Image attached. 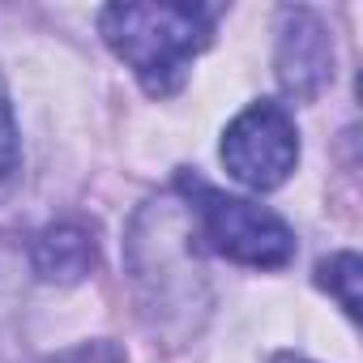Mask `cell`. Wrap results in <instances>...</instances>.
Wrapping results in <instances>:
<instances>
[{
  "instance_id": "9",
  "label": "cell",
  "mask_w": 363,
  "mask_h": 363,
  "mask_svg": "<svg viewBox=\"0 0 363 363\" xmlns=\"http://www.w3.org/2000/svg\"><path fill=\"white\" fill-rule=\"evenodd\" d=\"M274 363H308V359H299V354H278Z\"/></svg>"
},
{
  "instance_id": "7",
  "label": "cell",
  "mask_w": 363,
  "mask_h": 363,
  "mask_svg": "<svg viewBox=\"0 0 363 363\" xmlns=\"http://www.w3.org/2000/svg\"><path fill=\"white\" fill-rule=\"evenodd\" d=\"M22 179V141H18V120L9 103V86L0 77V206H5Z\"/></svg>"
},
{
  "instance_id": "3",
  "label": "cell",
  "mask_w": 363,
  "mask_h": 363,
  "mask_svg": "<svg viewBox=\"0 0 363 363\" xmlns=\"http://www.w3.org/2000/svg\"><path fill=\"white\" fill-rule=\"evenodd\" d=\"M299 162V133L282 103H248L223 133V167L252 193L282 189Z\"/></svg>"
},
{
  "instance_id": "1",
  "label": "cell",
  "mask_w": 363,
  "mask_h": 363,
  "mask_svg": "<svg viewBox=\"0 0 363 363\" xmlns=\"http://www.w3.org/2000/svg\"><path fill=\"white\" fill-rule=\"evenodd\" d=\"M214 22L218 9L206 5H107L99 13V35L150 99H171L184 90L193 60L210 48Z\"/></svg>"
},
{
  "instance_id": "4",
  "label": "cell",
  "mask_w": 363,
  "mask_h": 363,
  "mask_svg": "<svg viewBox=\"0 0 363 363\" xmlns=\"http://www.w3.org/2000/svg\"><path fill=\"white\" fill-rule=\"evenodd\" d=\"M274 73L291 103H312L333 82V39L312 9H282Z\"/></svg>"
},
{
  "instance_id": "2",
  "label": "cell",
  "mask_w": 363,
  "mask_h": 363,
  "mask_svg": "<svg viewBox=\"0 0 363 363\" xmlns=\"http://www.w3.org/2000/svg\"><path fill=\"white\" fill-rule=\"evenodd\" d=\"M175 189L184 197L193 240H201L210 252L257 269H282L295 257V231L274 210L248 197H231L189 171L175 175Z\"/></svg>"
},
{
  "instance_id": "6",
  "label": "cell",
  "mask_w": 363,
  "mask_h": 363,
  "mask_svg": "<svg viewBox=\"0 0 363 363\" xmlns=\"http://www.w3.org/2000/svg\"><path fill=\"white\" fill-rule=\"evenodd\" d=\"M359 274H363V265L354 252H333L329 261L316 265V286L329 291L346 316H359Z\"/></svg>"
},
{
  "instance_id": "5",
  "label": "cell",
  "mask_w": 363,
  "mask_h": 363,
  "mask_svg": "<svg viewBox=\"0 0 363 363\" xmlns=\"http://www.w3.org/2000/svg\"><path fill=\"white\" fill-rule=\"evenodd\" d=\"M30 261H35V274L43 282L69 286V282H82L94 269L99 248H94L90 227H82V223H56V227L39 231V240L30 248Z\"/></svg>"
},
{
  "instance_id": "8",
  "label": "cell",
  "mask_w": 363,
  "mask_h": 363,
  "mask_svg": "<svg viewBox=\"0 0 363 363\" xmlns=\"http://www.w3.org/2000/svg\"><path fill=\"white\" fill-rule=\"evenodd\" d=\"M39 363H124V354L116 342H82V346L60 350L52 359H39Z\"/></svg>"
}]
</instances>
